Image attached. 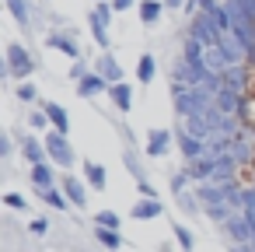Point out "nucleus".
Returning a JSON list of instances; mask_svg holds the SVG:
<instances>
[{"label":"nucleus","instance_id":"nucleus-1","mask_svg":"<svg viewBox=\"0 0 255 252\" xmlns=\"http://www.w3.org/2000/svg\"><path fill=\"white\" fill-rule=\"evenodd\" d=\"M39 70V60H35V53L25 46V42H18V39H11L7 42V49H4V67H0V74H4V81H32V74Z\"/></svg>","mask_w":255,"mask_h":252},{"label":"nucleus","instance_id":"nucleus-2","mask_svg":"<svg viewBox=\"0 0 255 252\" xmlns=\"http://www.w3.org/2000/svg\"><path fill=\"white\" fill-rule=\"evenodd\" d=\"M112 18H116V11H112V4L109 0H102V4H95L91 11H88V18H84V25H88V32H91V39H95V46L102 49V53H112Z\"/></svg>","mask_w":255,"mask_h":252},{"label":"nucleus","instance_id":"nucleus-3","mask_svg":"<svg viewBox=\"0 0 255 252\" xmlns=\"http://www.w3.org/2000/svg\"><path fill=\"white\" fill-rule=\"evenodd\" d=\"M42 140H46V154H49V161H53L60 172H70V168L77 165V151H74V144H70V133L49 130Z\"/></svg>","mask_w":255,"mask_h":252},{"label":"nucleus","instance_id":"nucleus-4","mask_svg":"<svg viewBox=\"0 0 255 252\" xmlns=\"http://www.w3.org/2000/svg\"><path fill=\"white\" fill-rule=\"evenodd\" d=\"M42 46L46 49H56L60 56H67L70 63L81 60V42H77V28H49L42 35Z\"/></svg>","mask_w":255,"mask_h":252},{"label":"nucleus","instance_id":"nucleus-5","mask_svg":"<svg viewBox=\"0 0 255 252\" xmlns=\"http://www.w3.org/2000/svg\"><path fill=\"white\" fill-rule=\"evenodd\" d=\"M175 147H178V137H175V130H168V126H150L147 137H143V154L154 158V161L168 158Z\"/></svg>","mask_w":255,"mask_h":252},{"label":"nucleus","instance_id":"nucleus-6","mask_svg":"<svg viewBox=\"0 0 255 252\" xmlns=\"http://www.w3.org/2000/svg\"><path fill=\"white\" fill-rule=\"evenodd\" d=\"M60 186H63V193H67V200H70V207L74 210H88V193H91V186L81 179V175H74V172H60Z\"/></svg>","mask_w":255,"mask_h":252},{"label":"nucleus","instance_id":"nucleus-7","mask_svg":"<svg viewBox=\"0 0 255 252\" xmlns=\"http://www.w3.org/2000/svg\"><path fill=\"white\" fill-rule=\"evenodd\" d=\"M4 7H7V14L14 18V25L21 32H39V18H35L32 0H4Z\"/></svg>","mask_w":255,"mask_h":252},{"label":"nucleus","instance_id":"nucleus-8","mask_svg":"<svg viewBox=\"0 0 255 252\" xmlns=\"http://www.w3.org/2000/svg\"><path fill=\"white\" fill-rule=\"evenodd\" d=\"M18 151H21V158H25V165H28V168H32V165L49 161V154H46V140H42L39 133H25V137L18 140Z\"/></svg>","mask_w":255,"mask_h":252},{"label":"nucleus","instance_id":"nucleus-9","mask_svg":"<svg viewBox=\"0 0 255 252\" xmlns=\"http://www.w3.org/2000/svg\"><path fill=\"white\" fill-rule=\"evenodd\" d=\"M60 168L53 165V161H42V165H32L28 168V186L32 189H53V186H60V175H56Z\"/></svg>","mask_w":255,"mask_h":252},{"label":"nucleus","instance_id":"nucleus-10","mask_svg":"<svg viewBox=\"0 0 255 252\" xmlns=\"http://www.w3.org/2000/svg\"><path fill=\"white\" fill-rule=\"evenodd\" d=\"M133 84L129 81H119V84H109V102H112V109L119 112V116H129V109H133Z\"/></svg>","mask_w":255,"mask_h":252},{"label":"nucleus","instance_id":"nucleus-11","mask_svg":"<svg viewBox=\"0 0 255 252\" xmlns=\"http://www.w3.org/2000/svg\"><path fill=\"white\" fill-rule=\"evenodd\" d=\"M95 74H102L109 84H119V81H126V70H123V63L116 60V53H102V56L95 60Z\"/></svg>","mask_w":255,"mask_h":252},{"label":"nucleus","instance_id":"nucleus-12","mask_svg":"<svg viewBox=\"0 0 255 252\" xmlns=\"http://www.w3.org/2000/svg\"><path fill=\"white\" fill-rule=\"evenodd\" d=\"M39 109L49 116V126H53V130L70 133V112H67V105H60V102H53V98H42Z\"/></svg>","mask_w":255,"mask_h":252},{"label":"nucleus","instance_id":"nucleus-13","mask_svg":"<svg viewBox=\"0 0 255 252\" xmlns=\"http://www.w3.org/2000/svg\"><path fill=\"white\" fill-rule=\"evenodd\" d=\"M175 137H178V151H182L185 165H189V161H199V158H206V154H210V144H206V140L189 137V133H178V130H175Z\"/></svg>","mask_w":255,"mask_h":252},{"label":"nucleus","instance_id":"nucleus-14","mask_svg":"<svg viewBox=\"0 0 255 252\" xmlns=\"http://www.w3.org/2000/svg\"><path fill=\"white\" fill-rule=\"evenodd\" d=\"M81 168H84V182L91 186V193H105V186H109V172H105V165H102V161L84 158V161H81Z\"/></svg>","mask_w":255,"mask_h":252},{"label":"nucleus","instance_id":"nucleus-15","mask_svg":"<svg viewBox=\"0 0 255 252\" xmlns=\"http://www.w3.org/2000/svg\"><path fill=\"white\" fill-rule=\"evenodd\" d=\"M74 95H77V98H98V95H109V81H105L102 74L91 70L81 84H74Z\"/></svg>","mask_w":255,"mask_h":252},{"label":"nucleus","instance_id":"nucleus-16","mask_svg":"<svg viewBox=\"0 0 255 252\" xmlns=\"http://www.w3.org/2000/svg\"><path fill=\"white\" fill-rule=\"evenodd\" d=\"M164 11H168V7H164V0H140V7H136L143 28H157L161 18H164Z\"/></svg>","mask_w":255,"mask_h":252},{"label":"nucleus","instance_id":"nucleus-17","mask_svg":"<svg viewBox=\"0 0 255 252\" xmlns=\"http://www.w3.org/2000/svg\"><path fill=\"white\" fill-rule=\"evenodd\" d=\"M161 214H164V203H161V200H143V196H140V200L129 207V217H133V221H157Z\"/></svg>","mask_w":255,"mask_h":252},{"label":"nucleus","instance_id":"nucleus-18","mask_svg":"<svg viewBox=\"0 0 255 252\" xmlns=\"http://www.w3.org/2000/svg\"><path fill=\"white\" fill-rule=\"evenodd\" d=\"M49 210H56V214H63V210H70V200H67V193H63V186H53V189H32Z\"/></svg>","mask_w":255,"mask_h":252},{"label":"nucleus","instance_id":"nucleus-19","mask_svg":"<svg viewBox=\"0 0 255 252\" xmlns=\"http://www.w3.org/2000/svg\"><path fill=\"white\" fill-rule=\"evenodd\" d=\"M123 165H126V172H129V179H133L136 186L150 182V179H147V168L140 165V158H136V151H133V147H126V151H123Z\"/></svg>","mask_w":255,"mask_h":252},{"label":"nucleus","instance_id":"nucleus-20","mask_svg":"<svg viewBox=\"0 0 255 252\" xmlns=\"http://www.w3.org/2000/svg\"><path fill=\"white\" fill-rule=\"evenodd\" d=\"M154 77H157V60H154V53H140V60H136V81H140V84H154Z\"/></svg>","mask_w":255,"mask_h":252},{"label":"nucleus","instance_id":"nucleus-21","mask_svg":"<svg viewBox=\"0 0 255 252\" xmlns=\"http://www.w3.org/2000/svg\"><path fill=\"white\" fill-rule=\"evenodd\" d=\"M95 242H98L102 249H109V252H123V249H126L123 235L112 231V228H95Z\"/></svg>","mask_w":255,"mask_h":252},{"label":"nucleus","instance_id":"nucleus-22","mask_svg":"<svg viewBox=\"0 0 255 252\" xmlns=\"http://www.w3.org/2000/svg\"><path fill=\"white\" fill-rule=\"evenodd\" d=\"M14 98H18L21 105H28V109L42 102V98H39V88H35L32 81H18V84H14Z\"/></svg>","mask_w":255,"mask_h":252},{"label":"nucleus","instance_id":"nucleus-23","mask_svg":"<svg viewBox=\"0 0 255 252\" xmlns=\"http://www.w3.org/2000/svg\"><path fill=\"white\" fill-rule=\"evenodd\" d=\"M25 123H28V133H42V137H46V133L53 130V126H49V116H46L42 109H28V119H25Z\"/></svg>","mask_w":255,"mask_h":252},{"label":"nucleus","instance_id":"nucleus-24","mask_svg":"<svg viewBox=\"0 0 255 252\" xmlns=\"http://www.w3.org/2000/svg\"><path fill=\"white\" fill-rule=\"evenodd\" d=\"M175 203H178V210L185 214V217H196V214H203V203L196 200V193L189 189V193H182V196H175Z\"/></svg>","mask_w":255,"mask_h":252},{"label":"nucleus","instance_id":"nucleus-25","mask_svg":"<svg viewBox=\"0 0 255 252\" xmlns=\"http://www.w3.org/2000/svg\"><path fill=\"white\" fill-rule=\"evenodd\" d=\"M171 235H175V242H178L182 252H196V235L185 224H171Z\"/></svg>","mask_w":255,"mask_h":252},{"label":"nucleus","instance_id":"nucleus-26","mask_svg":"<svg viewBox=\"0 0 255 252\" xmlns=\"http://www.w3.org/2000/svg\"><path fill=\"white\" fill-rule=\"evenodd\" d=\"M238 119H241V126L255 137V95H245V102H241V116H238Z\"/></svg>","mask_w":255,"mask_h":252},{"label":"nucleus","instance_id":"nucleus-27","mask_svg":"<svg viewBox=\"0 0 255 252\" xmlns=\"http://www.w3.org/2000/svg\"><path fill=\"white\" fill-rule=\"evenodd\" d=\"M203 214H206L213 224H224V221H231V217H234V210H231L227 203H206V207H203Z\"/></svg>","mask_w":255,"mask_h":252},{"label":"nucleus","instance_id":"nucleus-28","mask_svg":"<svg viewBox=\"0 0 255 252\" xmlns=\"http://www.w3.org/2000/svg\"><path fill=\"white\" fill-rule=\"evenodd\" d=\"M95 228H112V231H119V228H123V217H119L116 210H109V207H105V210H98V214H95Z\"/></svg>","mask_w":255,"mask_h":252},{"label":"nucleus","instance_id":"nucleus-29","mask_svg":"<svg viewBox=\"0 0 255 252\" xmlns=\"http://www.w3.org/2000/svg\"><path fill=\"white\" fill-rule=\"evenodd\" d=\"M4 207L28 214V196H25V193H18V189H7V193H4Z\"/></svg>","mask_w":255,"mask_h":252},{"label":"nucleus","instance_id":"nucleus-30","mask_svg":"<svg viewBox=\"0 0 255 252\" xmlns=\"http://www.w3.org/2000/svg\"><path fill=\"white\" fill-rule=\"evenodd\" d=\"M88 74H91V67H88V60H84V56L70 63V81H74V84H81V81H84Z\"/></svg>","mask_w":255,"mask_h":252},{"label":"nucleus","instance_id":"nucleus-31","mask_svg":"<svg viewBox=\"0 0 255 252\" xmlns=\"http://www.w3.org/2000/svg\"><path fill=\"white\" fill-rule=\"evenodd\" d=\"M28 231H32L35 238H46V235H49V221H46V217H32Z\"/></svg>","mask_w":255,"mask_h":252},{"label":"nucleus","instance_id":"nucleus-32","mask_svg":"<svg viewBox=\"0 0 255 252\" xmlns=\"http://www.w3.org/2000/svg\"><path fill=\"white\" fill-rule=\"evenodd\" d=\"M109 4H112V11H116V14H126V11L140 7V0H109Z\"/></svg>","mask_w":255,"mask_h":252},{"label":"nucleus","instance_id":"nucleus-33","mask_svg":"<svg viewBox=\"0 0 255 252\" xmlns=\"http://www.w3.org/2000/svg\"><path fill=\"white\" fill-rule=\"evenodd\" d=\"M11 154H14V140H11V133H0V158L7 161Z\"/></svg>","mask_w":255,"mask_h":252},{"label":"nucleus","instance_id":"nucleus-34","mask_svg":"<svg viewBox=\"0 0 255 252\" xmlns=\"http://www.w3.org/2000/svg\"><path fill=\"white\" fill-rule=\"evenodd\" d=\"M164 7H168V11H182V7H185V0H164Z\"/></svg>","mask_w":255,"mask_h":252},{"label":"nucleus","instance_id":"nucleus-35","mask_svg":"<svg viewBox=\"0 0 255 252\" xmlns=\"http://www.w3.org/2000/svg\"><path fill=\"white\" fill-rule=\"evenodd\" d=\"M157 252H175V245H171V242H161V245H157Z\"/></svg>","mask_w":255,"mask_h":252},{"label":"nucleus","instance_id":"nucleus-36","mask_svg":"<svg viewBox=\"0 0 255 252\" xmlns=\"http://www.w3.org/2000/svg\"><path fill=\"white\" fill-rule=\"evenodd\" d=\"M91 4H102V0H91Z\"/></svg>","mask_w":255,"mask_h":252},{"label":"nucleus","instance_id":"nucleus-37","mask_svg":"<svg viewBox=\"0 0 255 252\" xmlns=\"http://www.w3.org/2000/svg\"><path fill=\"white\" fill-rule=\"evenodd\" d=\"M252 4H255V0H252Z\"/></svg>","mask_w":255,"mask_h":252}]
</instances>
